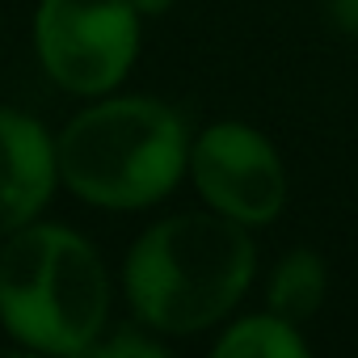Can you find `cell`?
Instances as JSON below:
<instances>
[{"label":"cell","instance_id":"277c9868","mask_svg":"<svg viewBox=\"0 0 358 358\" xmlns=\"http://www.w3.org/2000/svg\"><path fill=\"white\" fill-rule=\"evenodd\" d=\"M143 43V17L131 0H38L34 55L64 93L106 97L114 93Z\"/></svg>","mask_w":358,"mask_h":358},{"label":"cell","instance_id":"30bf717a","mask_svg":"<svg viewBox=\"0 0 358 358\" xmlns=\"http://www.w3.org/2000/svg\"><path fill=\"white\" fill-rule=\"evenodd\" d=\"M324 17L337 34L358 38V0H324Z\"/></svg>","mask_w":358,"mask_h":358},{"label":"cell","instance_id":"5b68a950","mask_svg":"<svg viewBox=\"0 0 358 358\" xmlns=\"http://www.w3.org/2000/svg\"><path fill=\"white\" fill-rule=\"evenodd\" d=\"M190 182L211 211L245 228L274 224L291 194L278 148L241 118L211 122L190 139Z\"/></svg>","mask_w":358,"mask_h":358},{"label":"cell","instance_id":"52a82bcc","mask_svg":"<svg viewBox=\"0 0 358 358\" xmlns=\"http://www.w3.org/2000/svg\"><path fill=\"white\" fill-rule=\"evenodd\" d=\"M329 295V270H324V257L316 249H291L278 257L270 282H266V308L303 324L320 312Z\"/></svg>","mask_w":358,"mask_h":358},{"label":"cell","instance_id":"ba28073f","mask_svg":"<svg viewBox=\"0 0 358 358\" xmlns=\"http://www.w3.org/2000/svg\"><path fill=\"white\" fill-rule=\"evenodd\" d=\"M215 354L220 358H308L312 345L295 320L266 308V312H253L228 324L215 341Z\"/></svg>","mask_w":358,"mask_h":358},{"label":"cell","instance_id":"6da1fadb","mask_svg":"<svg viewBox=\"0 0 358 358\" xmlns=\"http://www.w3.org/2000/svg\"><path fill=\"white\" fill-rule=\"evenodd\" d=\"M257 274L253 228L220 211H182L143 228L122 262L131 320L160 337H194L232 316Z\"/></svg>","mask_w":358,"mask_h":358},{"label":"cell","instance_id":"7a4b0ae2","mask_svg":"<svg viewBox=\"0 0 358 358\" xmlns=\"http://www.w3.org/2000/svg\"><path fill=\"white\" fill-rule=\"evenodd\" d=\"M59 186L101 211H148L190 173V122L160 97L106 93L55 135Z\"/></svg>","mask_w":358,"mask_h":358},{"label":"cell","instance_id":"3957f363","mask_svg":"<svg viewBox=\"0 0 358 358\" xmlns=\"http://www.w3.org/2000/svg\"><path fill=\"white\" fill-rule=\"evenodd\" d=\"M110 270L101 253L64 224H26L0 249V324L5 333L55 358L93 354L110 329Z\"/></svg>","mask_w":358,"mask_h":358},{"label":"cell","instance_id":"8fae6325","mask_svg":"<svg viewBox=\"0 0 358 358\" xmlns=\"http://www.w3.org/2000/svg\"><path fill=\"white\" fill-rule=\"evenodd\" d=\"M131 5L139 9V17H164V13L177 5V0H131Z\"/></svg>","mask_w":358,"mask_h":358},{"label":"cell","instance_id":"8992f818","mask_svg":"<svg viewBox=\"0 0 358 358\" xmlns=\"http://www.w3.org/2000/svg\"><path fill=\"white\" fill-rule=\"evenodd\" d=\"M59 186L55 135L26 110L0 106V241L34 224Z\"/></svg>","mask_w":358,"mask_h":358},{"label":"cell","instance_id":"9c48e42d","mask_svg":"<svg viewBox=\"0 0 358 358\" xmlns=\"http://www.w3.org/2000/svg\"><path fill=\"white\" fill-rule=\"evenodd\" d=\"M93 354H106V358H127V354H139V358H160L164 354V341H160V333H152V329H143L139 320L135 324H127L122 333H114V337H97V345H93Z\"/></svg>","mask_w":358,"mask_h":358}]
</instances>
